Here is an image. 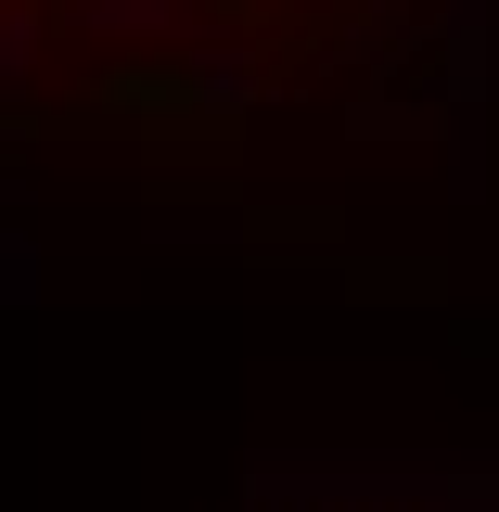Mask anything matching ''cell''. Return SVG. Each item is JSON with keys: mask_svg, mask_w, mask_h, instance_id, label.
I'll list each match as a JSON object with an SVG mask.
<instances>
[{"mask_svg": "<svg viewBox=\"0 0 499 512\" xmlns=\"http://www.w3.org/2000/svg\"><path fill=\"white\" fill-rule=\"evenodd\" d=\"M13 64H26V13H0V77H13Z\"/></svg>", "mask_w": 499, "mask_h": 512, "instance_id": "7a4b0ae2", "label": "cell"}, {"mask_svg": "<svg viewBox=\"0 0 499 512\" xmlns=\"http://www.w3.org/2000/svg\"><path fill=\"white\" fill-rule=\"evenodd\" d=\"M90 116L103 128H167V141H231V90H192V77H154V64H116V77H90Z\"/></svg>", "mask_w": 499, "mask_h": 512, "instance_id": "6da1fadb", "label": "cell"}]
</instances>
